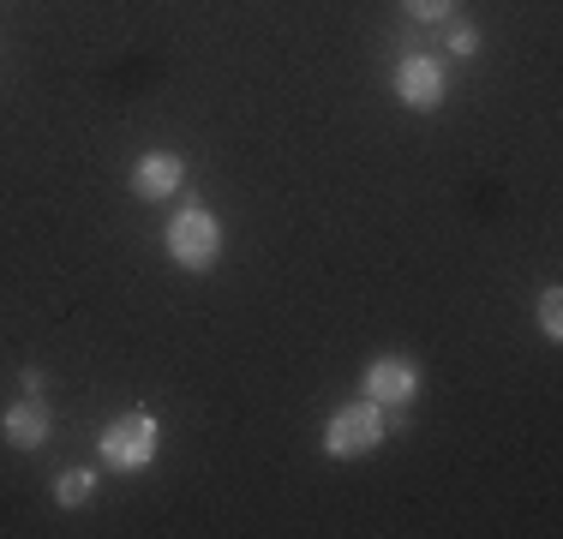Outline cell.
<instances>
[{
  "label": "cell",
  "mask_w": 563,
  "mask_h": 539,
  "mask_svg": "<svg viewBox=\"0 0 563 539\" xmlns=\"http://www.w3.org/2000/svg\"><path fill=\"white\" fill-rule=\"evenodd\" d=\"M156 443H163L156 414L151 408H132V414H120V420L102 426L97 450H102V468H109V474H144V468L156 462Z\"/></svg>",
  "instance_id": "obj_1"
},
{
  "label": "cell",
  "mask_w": 563,
  "mask_h": 539,
  "mask_svg": "<svg viewBox=\"0 0 563 539\" xmlns=\"http://www.w3.org/2000/svg\"><path fill=\"white\" fill-rule=\"evenodd\" d=\"M384 438H390V420H384V408H378L372 396H360V402H342V408L330 414V426H324V455H336V462H354V455H372Z\"/></svg>",
  "instance_id": "obj_2"
},
{
  "label": "cell",
  "mask_w": 563,
  "mask_h": 539,
  "mask_svg": "<svg viewBox=\"0 0 563 539\" xmlns=\"http://www.w3.org/2000/svg\"><path fill=\"white\" fill-rule=\"evenodd\" d=\"M168 258L180 264V270H210L222 258V222H217V210H205V205H186V210H174V222H168Z\"/></svg>",
  "instance_id": "obj_3"
},
{
  "label": "cell",
  "mask_w": 563,
  "mask_h": 539,
  "mask_svg": "<svg viewBox=\"0 0 563 539\" xmlns=\"http://www.w3.org/2000/svg\"><path fill=\"white\" fill-rule=\"evenodd\" d=\"M360 389H366L378 408H408L413 396H420V366L401 354H378L366 372H360Z\"/></svg>",
  "instance_id": "obj_4"
},
{
  "label": "cell",
  "mask_w": 563,
  "mask_h": 539,
  "mask_svg": "<svg viewBox=\"0 0 563 539\" xmlns=\"http://www.w3.org/2000/svg\"><path fill=\"white\" fill-rule=\"evenodd\" d=\"M396 97H401V108H413V114H432V108L444 102V66H438L432 54H401Z\"/></svg>",
  "instance_id": "obj_5"
},
{
  "label": "cell",
  "mask_w": 563,
  "mask_h": 539,
  "mask_svg": "<svg viewBox=\"0 0 563 539\" xmlns=\"http://www.w3.org/2000/svg\"><path fill=\"white\" fill-rule=\"evenodd\" d=\"M48 431H55V420H48V402L31 396V389H24V396L0 414V438H7L12 450H43Z\"/></svg>",
  "instance_id": "obj_6"
},
{
  "label": "cell",
  "mask_w": 563,
  "mask_h": 539,
  "mask_svg": "<svg viewBox=\"0 0 563 539\" xmlns=\"http://www.w3.org/2000/svg\"><path fill=\"white\" fill-rule=\"evenodd\" d=\"M186 186V162L174 151H151L132 162V193L144 198V205H156V198H174Z\"/></svg>",
  "instance_id": "obj_7"
},
{
  "label": "cell",
  "mask_w": 563,
  "mask_h": 539,
  "mask_svg": "<svg viewBox=\"0 0 563 539\" xmlns=\"http://www.w3.org/2000/svg\"><path fill=\"white\" fill-rule=\"evenodd\" d=\"M90 497H97V474H90V468H66V474L55 480V504L60 509H85Z\"/></svg>",
  "instance_id": "obj_8"
},
{
  "label": "cell",
  "mask_w": 563,
  "mask_h": 539,
  "mask_svg": "<svg viewBox=\"0 0 563 539\" xmlns=\"http://www.w3.org/2000/svg\"><path fill=\"white\" fill-rule=\"evenodd\" d=\"M533 318H540V336H545V342H563V294H558V288H545V294H540Z\"/></svg>",
  "instance_id": "obj_9"
},
{
  "label": "cell",
  "mask_w": 563,
  "mask_h": 539,
  "mask_svg": "<svg viewBox=\"0 0 563 539\" xmlns=\"http://www.w3.org/2000/svg\"><path fill=\"white\" fill-rule=\"evenodd\" d=\"M401 12H408L413 24H450L455 19V0H401Z\"/></svg>",
  "instance_id": "obj_10"
},
{
  "label": "cell",
  "mask_w": 563,
  "mask_h": 539,
  "mask_svg": "<svg viewBox=\"0 0 563 539\" xmlns=\"http://www.w3.org/2000/svg\"><path fill=\"white\" fill-rule=\"evenodd\" d=\"M450 54H479V31H474V24H450Z\"/></svg>",
  "instance_id": "obj_11"
},
{
  "label": "cell",
  "mask_w": 563,
  "mask_h": 539,
  "mask_svg": "<svg viewBox=\"0 0 563 539\" xmlns=\"http://www.w3.org/2000/svg\"><path fill=\"white\" fill-rule=\"evenodd\" d=\"M19 384L31 389V396H43V372H36V366H24V372H19Z\"/></svg>",
  "instance_id": "obj_12"
}]
</instances>
